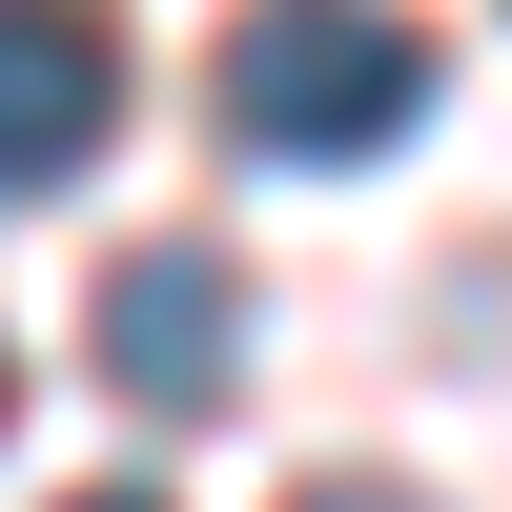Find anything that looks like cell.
Returning <instances> with one entry per match:
<instances>
[{
    "instance_id": "7a4b0ae2",
    "label": "cell",
    "mask_w": 512,
    "mask_h": 512,
    "mask_svg": "<svg viewBox=\"0 0 512 512\" xmlns=\"http://www.w3.org/2000/svg\"><path fill=\"white\" fill-rule=\"evenodd\" d=\"M103 123H123V21L103 0H0V205L103 164Z\"/></svg>"
},
{
    "instance_id": "3957f363",
    "label": "cell",
    "mask_w": 512,
    "mask_h": 512,
    "mask_svg": "<svg viewBox=\"0 0 512 512\" xmlns=\"http://www.w3.org/2000/svg\"><path fill=\"white\" fill-rule=\"evenodd\" d=\"M103 369L144 410H226V369H246V267L226 246H123L103 267Z\"/></svg>"
},
{
    "instance_id": "277c9868",
    "label": "cell",
    "mask_w": 512,
    "mask_h": 512,
    "mask_svg": "<svg viewBox=\"0 0 512 512\" xmlns=\"http://www.w3.org/2000/svg\"><path fill=\"white\" fill-rule=\"evenodd\" d=\"M287 512H410V492L390 472H328V492H287Z\"/></svg>"
},
{
    "instance_id": "5b68a950",
    "label": "cell",
    "mask_w": 512,
    "mask_h": 512,
    "mask_svg": "<svg viewBox=\"0 0 512 512\" xmlns=\"http://www.w3.org/2000/svg\"><path fill=\"white\" fill-rule=\"evenodd\" d=\"M82 512H164V492H82Z\"/></svg>"
},
{
    "instance_id": "6da1fadb",
    "label": "cell",
    "mask_w": 512,
    "mask_h": 512,
    "mask_svg": "<svg viewBox=\"0 0 512 512\" xmlns=\"http://www.w3.org/2000/svg\"><path fill=\"white\" fill-rule=\"evenodd\" d=\"M410 103H431V41L390 0H246L226 21V144L267 164H369Z\"/></svg>"
}]
</instances>
